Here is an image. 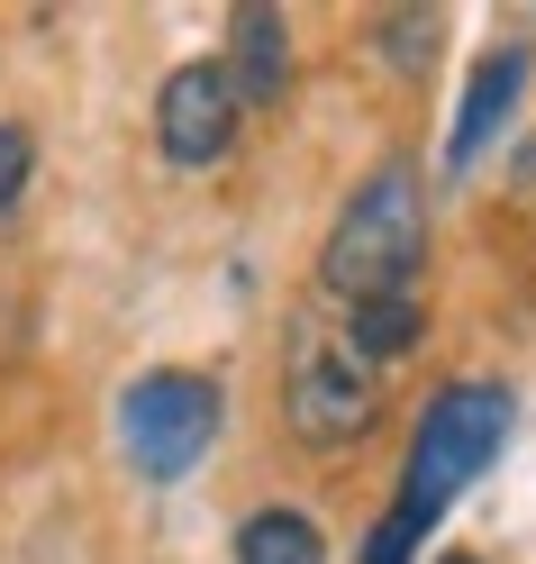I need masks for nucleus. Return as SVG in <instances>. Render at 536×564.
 I'll return each instance as SVG.
<instances>
[{"instance_id":"nucleus-9","label":"nucleus","mask_w":536,"mask_h":564,"mask_svg":"<svg viewBox=\"0 0 536 564\" xmlns=\"http://www.w3.org/2000/svg\"><path fill=\"white\" fill-rule=\"evenodd\" d=\"M237 564H328V538L309 510H255L237 528Z\"/></svg>"},{"instance_id":"nucleus-4","label":"nucleus","mask_w":536,"mask_h":564,"mask_svg":"<svg viewBox=\"0 0 536 564\" xmlns=\"http://www.w3.org/2000/svg\"><path fill=\"white\" fill-rule=\"evenodd\" d=\"M282 419H292L300 446L337 455V446H354L382 419V382H373V365L354 356L346 337H300L292 382H282Z\"/></svg>"},{"instance_id":"nucleus-1","label":"nucleus","mask_w":536,"mask_h":564,"mask_svg":"<svg viewBox=\"0 0 536 564\" xmlns=\"http://www.w3.org/2000/svg\"><path fill=\"white\" fill-rule=\"evenodd\" d=\"M427 264V192L409 164H382L373 183H354V200L337 209L328 246H318V282L354 310V301H391L409 292Z\"/></svg>"},{"instance_id":"nucleus-12","label":"nucleus","mask_w":536,"mask_h":564,"mask_svg":"<svg viewBox=\"0 0 536 564\" xmlns=\"http://www.w3.org/2000/svg\"><path fill=\"white\" fill-rule=\"evenodd\" d=\"M418 555V519L409 510H382V528L364 538V564H409Z\"/></svg>"},{"instance_id":"nucleus-13","label":"nucleus","mask_w":536,"mask_h":564,"mask_svg":"<svg viewBox=\"0 0 536 564\" xmlns=\"http://www.w3.org/2000/svg\"><path fill=\"white\" fill-rule=\"evenodd\" d=\"M437 564H482V555H463V546H455V555H437Z\"/></svg>"},{"instance_id":"nucleus-2","label":"nucleus","mask_w":536,"mask_h":564,"mask_svg":"<svg viewBox=\"0 0 536 564\" xmlns=\"http://www.w3.org/2000/svg\"><path fill=\"white\" fill-rule=\"evenodd\" d=\"M510 419H518L510 382H446V392L418 410L409 474H401V501H391V510H409V519L427 528L463 482H482V474H491V455L510 446Z\"/></svg>"},{"instance_id":"nucleus-8","label":"nucleus","mask_w":536,"mask_h":564,"mask_svg":"<svg viewBox=\"0 0 536 564\" xmlns=\"http://www.w3.org/2000/svg\"><path fill=\"white\" fill-rule=\"evenodd\" d=\"M418 337H427L418 292H391V301H354V310H346V346H354L364 365H401Z\"/></svg>"},{"instance_id":"nucleus-5","label":"nucleus","mask_w":536,"mask_h":564,"mask_svg":"<svg viewBox=\"0 0 536 564\" xmlns=\"http://www.w3.org/2000/svg\"><path fill=\"white\" fill-rule=\"evenodd\" d=\"M155 147H164V164H183V173L228 164V147H237L228 64H183V74H164V91H155Z\"/></svg>"},{"instance_id":"nucleus-3","label":"nucleus","mask_w":536,"mask_h":564,"mask_svg":"<svg viewBox=\"0 0 536 564\" xmlns=\"http://www.w3.org/2000/svg\"><path fill=\"white\" fill-rule=\"evenodd\" d=\"M219 382L209 373H183V365H155V373H136L128 392H119V446H128V465L146 474V482H183L209 446H219Z\"/></svg>"},{"instance_id":"nucleus-7","label":"nucleus","mask_w":536,"mask_h":564,"mask_svg":"<svg viewBox=\"0 0 536 564\" xmlns=\"http://www.w3.org/2000/svg\"><path fill=\"white\" fill-rule=\"evenodd\" d=\"M518 91H527V46H491V55L473 64V91H463V110H455L446 164H473L491 137H500V119L518 110Z\"/></svg>"},{"instance_id":"nucleus-11","label":"nucleus","mask_w":536,"mask_h":564,"mask_svg":"<svg viewBox=\"0 0 536 564\" xmlns=\"http://www.w3.org/2000/svg\"><path fill=\"white\" fill-rule=\"evenodd\" d=\"M28 173H37V137H28L19 119H0V209L28 192Z\"/></svg>"},{"instance_id":"nucleus-10","label":"nucleus","mask_w":536,"mask_h":564,"mask_svg":"<svg viewBox=\"0 0 536 564\" xmlns=\"http://www.w3.org/2000/svg\"><path fill=\"white\" fill-rule=\"evenodd\" d=\"M382 46H391V64L427 74V64H437V10H391L382 19Z\"/></svg>"},{"instance_id":"nucleus-6","label":"nucleus","mask_w":536,"mask_h":564,"mask_svg":"<svg viewBox=\"0 0 536 564\" xmlns=\"http://www.w3.org/2000/svg\"><path fill=\"white\" fill-rule=\"evenodd\" d=\"M228 91H237V110H273L292 91V28L264 0H245L228 19Z\"/></svg>"}]
</instances>
